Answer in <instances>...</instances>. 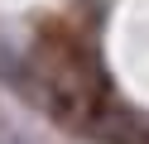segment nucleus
Listing matches in <instances>:
<instances>
[{
  "label": "nucleus",
  "instance_id": "1",
  "mask_svg": "<svg viewBox=\"0 0 149 144\" xmlns=\"http://www.w3.org/2000/svg\"><path fill=\"white\" fill-rule=\"evenodd\" d=\"M0 144H29V139H19L15 130H0Z\"/></svg>",
  "mask_w": 149,
  "mask_h": 144
}]
</instances>
